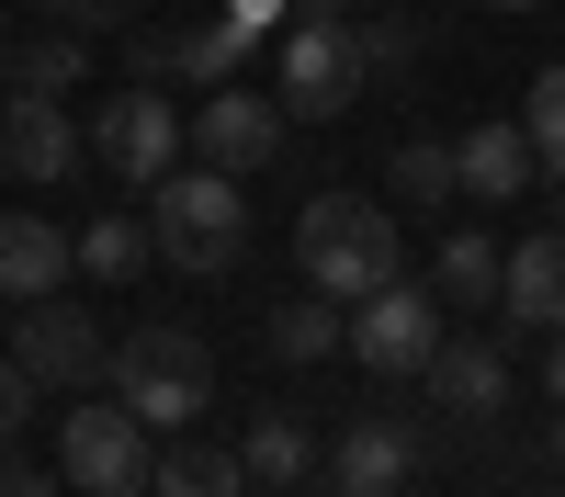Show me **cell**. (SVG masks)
<instances>
[{
	"label": "cell",
	"mask_w": 565,
	"mask_h": 497,
	"mask_svg": "<svg viewBox=\"0 0 565 497\" xmlns=\"http://www.w3.org/2000/svg\"><path fill=\"white\" fill-rule=\"evenodd\" d=\"M148 497H249V464L238 452H159V475H148Z\"/></svg>",
	"instance_id": "7402d4cb"
},
{
	"label": "cell",
	"mask_w": 565,
	"mask_h": 497,
	"mask_svg": "<svg viewBox=\"0 0 565 497\" xmlns=\"http://www.w3.org/2000/svg\"><path fill=\"white\" fill-rule=\"evenodd\" d=\"M12 361L34 374V396L45 385H103L114 339H103V316H90L79 294H34V305H12Z\"/></svg>",
	"instance_id": "8992f818"
},
{
	"label": "cell",
	"mask_w": 565,
	"mask_h": 497,
	"mask_svg": "<svg viewBox=\"0 0 565 497\" xmlns=\"http://www.w3.org/2000/svg\"><path fill=\"white\" fill-rule=\"evenodd\" d=\"M362 45H351V23H295L282 34V114L295 125H340L351 102H362Z\"/></svg>",
	"instance_id": "ba28073f"
},
{
	"label": "cell",
	"mask_w": 565,
	"mask_h": 497,
	"mask_svg": "<svg viewBox=\"0 0 565 497\" xmlns=\"http://www.w3.org/2000/svg\"><path fill=\"white\" fill-rule=\"evenodd\" d=\"M554 475H565V407H554Z\"/></svg>",
	"instance_id": "1f68e13d"
},
{
	"label": "cell",
	"mask_w": 565,
	"mask_h": 497,
	"mask_svg": "<svg viewBox=\"0 0 565 497\" xmlns=\"http://www.w3.org/2000/svg\"><path fill=\"white\" fill-rule=\"evenodd\" d=\"M543 497H565V486H543Z\"/></svg>",
	"instance_id": "8d00e7d4"
},
{
	"label": "cell",
	"mask_w": 565,
	"mask_h": 497,
	"mask_svg": "<svg viewBox=\"0 0 565 497\" xmlns=\"http://www.w3.org/2000/svg\"><path fill=\"white\" fill-rule=\"evenodd\" d=\"M498 271H509V249L487 238V226H452L441 260H430V294L441 305H476V294H498Z\"/></svg>",
	"instance_id": "ffe728a7"
},
{
	"label": "cell",
	"mask_w": 565,
	"mask_h": 497,
	"mask_svg": "<svg viewBox=\"0 0 565 497\" xmlns=\"http://www.w3.org/2000/svg\"><path fill=\"white\" fill-rule=\"evenodd\" d=\"M249 23L238 12H204V23H181V34H136V79H238V57H249Z\"/></svg>",
	"instance_id": "7c38bea8"
},
{
	"label": "cell",
	"mask_w": 565,
	"mask_h": 497,
	"mask_svg": "<svg viewBox=\"0 0 565 497\" xmlns=\"http://www.w3.org/2000/svg\"><path fill=\"white\" fill-rule=\"evenodd\" d=\"M498 316L509 328H565V226H543V238H521L509 249V271H498Z\"/></svg>",
	"instance_id": "4fadbf2b"
},
{
	"label": "cell",
	"mask_w": 565,
	"mask_h": 497,
	"mask_svg": "<svg viewBox=\"0 0 565 497\" xmlns=\"http://www.w3.org/2000/svg\"><path fill=\"white\" fill-rule=\"evenodd\" d=\"M441 339H452V328H441V294H430V283H385V294L351 305V361H362V374H385V385L430 374Z\"/></svg>",
	"instance_id": "52a82bcc"
},
{
	"label": "cell",
	"mask_w": 565,
	"mask_h": 497,
	"mask_svg": "<svg viewBox=\"0 0 565 497\" xmlns=\"http://www.w3.org/2000/svg\"><path fill=\"white\" fill-rule=\"evenodd\" d=\"M487 12H543V0H487Z\"/></svg>",
	"instance_id": "d6a6232c"
},
{
	"label": "cell",
	"mask_w": 565,
	"mask_h": 497,
	"mask_svg": "<svg viewBox=\"0 0 565 497\" xmlns=\"http://www.w3.org/2000/svg\"><path fill=\"white\" fill-rule=\"evenodd\" d=\"M148 430H193L204 419V396H215V350L193 339V328H136V339H114V374H103Z\"/></svg>",
	"instance_id": "3957f363"
},
{
	"label": "cell",
	"mask_w": 565,
	"mask_h": 497,
	"mask_svg": "<svg viewBox=\"0 0 565 497\" xmlns=\"http://www.w3.org/2000/svg\"><path fill=\"white\" fill-rule=\"evenodd\" d=\"M543 385H554V407H565V328H554V361H543Z\"/></svg>",
	"instance_id": "4dcf8cb0"
},
{
	"label": "cell",
	"mask_w": 565,
	"mask_h": 497,
	"mask_svg": "<svg viewBox=\"0 0 565 497\" xmlns=\"http://www.w3.org/2000/svg\"><path fill=\"white\" fill-rule=\"evenodd\" d=\"M271 148H282V90H238V79H215V90H204V114H193V159L226 170V181H249V170H271Z\"/></svg>",
	"instance_id": "9c48e42d"
},
{
	"label": "cell",
	"mask_w": 565,
	"mask_h": 497,
	"mask_svg": "<svg viewBox=\"0 0 565 497\" xmlns=\"http://www.w3.org/2000/svg\"><path fill=\"white\" fill-rule=\"evenodd\" d=\"M328 350H351V305L340 294H282L271 305V361H328Z\"/></svg>",
	"instance_id": "e0dca14e"
},
{
	"label": "cell",
	"mask_w": 565,
	"mask_h": 497,
	"mask_svg": "<svg viewBox=\"0 0 565 497\" xmlns=\"http://www.w3.org/2000/svg\"><path fill=\"white\" fill-rule=\"evenodd\" d=\"M226 12H238V23L260 34V23H295V0H226Z\"/></svg>",
	"instance_id": "f1b7e54d"
},
{
	"label": "cell",
	"mask_w": 565,
	"mask_h": 497,
	"mask_svg": "<svg viewBox=\"0 0 565 497\" xmlns=\"http://www.w3.org/2000/svg\"><path fill=\"white\" fill-rule=\"evenodd\" d=\"M249 497H282V486H249Z\"/></svg>",
	"instance_id": "e575fe53"
},
{
	"label": "cell",
	"mask_w": 565,
	"mask_h": 497,
	"mask_svg": "<svg viewBox=\"0 0 565 497\" xmlns=\"http://www.w3.org/2000/svg\"><path fill=\"white\" fill-rule=\"evenodd\" d=\"M23 407H34V374H23V361H12V350H0V441H12V430H23Z\"/></svg>",
	"instance_id": "4316f807"
},
{
	"label": "cell",
	"mask_w": 565,
	"mask_h": 497,
	"mask_svg": "<svg viewBox=\"0 0 565 497\" xmlns=\"http://www.w3.org/2000/svg\"><path fill=\"white\" fill-rule=\"evenodd\" d=\"M396 204H463V170H452V136H407L396 170H385Z\"/></svg>",
	"instance_id": "44dd1931"
},
{
	"label": "cell",
	"mask_w": 565,
	"mask_h": 497,
	"mask_svg": "<svg viewBox=\"0 0 565 497\" xmlns=\"http://www.w3.org/2000/svg\"><path fill=\"white\" fill-rule=\"evenodd\" d=\"M148 238L170 271H226L249 249V204H238V181L204 170V159H181L170 181H148Z\"/></svg>",
	"instance_id": "7a4b0ae2"
},
{
	"label": "cell",
	"mask_w": 565,
	"mask_h": 497,
	"mask_svg": "<svg viewBox=\"0 0 565 497\" xmlns=\"http://www.w3.org/2000/svg\"><path fill=\"white\" fill-rule=\"evenodd\" d=\"M238 464H249V486H282V497H295V475H317V441L295 430V407H271V419H249Z\"/></svg>",
	"instance_id": "d6986e66"
},
{
	"label": "cell",
	"mask_w": 565,
	"mask_h": 497,
	"mask_svg": "<svg viewBox=\"0 0 565 497\" xmlns=\"http://www.w3.org/2000/svg\"><path fill=\"white\" fill-rule=\"evenodd\" d=\"M68 249H79V271H90V283H136V271L159 260V238H148V215H90V226H79Z\"/></svg>",
	"instance_id": "ac0fdd59"
},
{
	"label": "cell",
	"mask_w": 565,
	"mask_h": 497,
	"mask_svg": "<svg viewBox=\"0 0 565 497\" xmlns=\"http://www.w3.org/2000/svg\"><path fill=\"white\" fill-rule=\"evenodd\" d=\"M351 45H362V68H407V57H418L407 23H351Z\"/></svg>",
	"instance_id": "484cf974"
},
{
	"label": "cell",
	"mask_w": 565,
	"mask_h": 497,
	"mask_svg": "<svg viewBox=\"0 0 565 497\" xmlns=\"http://www.w3.org/2000/svg\"><path fill=\"white\" fill-rule=\"evenodd\" d=\"M79 79H90V34H34L12 57V90H45V102H68Z\"/></svg>",
	"instance_id": "603a6c76"
},
{
	"label": "cell",
	"mask_w": 565,
	"mask_h": 497,
	"mask_svg": "<svg viewBox=\"0 0 565 497\" xmlns=\"http://www.w3.org/2000/svg\"><path fill=\"white\" fill-rule=\"evenodd\" d=\"M317 497H340V486H317Z\"/></svg>",
	"instance_id": "d590c367"
},
{
	"label": "cell",
	"mask_w": 565,
	"mask_h": 497,
	"mask_svg": "<svg viewBox=\"0 0 565 497\" xmlns=\"http://www.w3.org/2000/svg\"><path fill=\"white\" fill-rule=\"evenodd\" d=\"M452 170H463V204H521L532 181H543V159H532L521 114H476V125L452 136Z\"/></svg>",
	"instance_id": "8fae6325"
},
{
	"label": "cell",
	"mask_w": 565,
	"mask_h": 497,
	"mask_svg": "<svg viewBox=\"0 0 565 497\" xmlns=\"http://www.w3.org/2000/svg\"><path fill=\"white\" fill-rule=\"evenodd\" d=\"M0 159H12V181H68L90 159V125L68 102H45V90H12V114H0Z\"/></svg>",
	"instance_id": "30bf717a"
},
{
	"label": "cell",
	"mask_w": 565,
	"mask_h": 497,
	"mask_svg": "<svg viewBox=\"0 0 565 497\" xmlns=\"http://www.w3.org/2000/svg\"><path fill=\"white\" fill-rule=\"evenodd\" d=\"M57 475H68L79 497H148V475H159V430L136 419L125 396H79L68 430H57Z\"/></svg>",
	"instance_id": "277c9868"
},
{
	"label": "cell",
	"mask_w": 565,
	"mask_h": 497,
	"mask_svg": "<svg viewBox=\"0 0 565 497\" xmlns=\"http://www.w3.org/2000/svg\"><path fill=\"white\" fill-rule=\"evenodd\" d=\"M521 136H532L543 181H565V68H532V90H521Z\"/></svg>",
	"instance_id": "cb8c5ba5"
},
{
	"label": "cell",
	"mask_w": 565,
	"mask_h": 497,
	"mask_svg": "<svg viewBox=\"0 0 565 497\" xmlns=\"http://www.w3.org/2000/svg\"><path fill=\"white\" fill-rule=\"evenodd\" d=\"M45 23H57V34H103V23H114V34H125L136 0H45Z\"/></svg>",
	"instance_id": "d4e9b609"
},
{
	"label": "cell",
	"mask_w": 565,
	"mask_h": 497,
	"mask_svg": "<svg viewBox=\"0 0 565 497\" xmlns=\"http://www.w3.org/2000/svg\"><path fill=\"white\" fill-rule=\"evenodd\" d=\"M68 271H79V249L57 238V226H45V215H23V204H0V294H12V305L68 294Z\"/></svg>",
	"instance_id": "5bb4252c"
},
{
	"label": "cell",
	"mask_w": 565,
	"mask_h": 497,
	"mask_svg": "<svg viewBox=\"0 0 565 497\" xmlns=\"http://www.w3.org/2000/svg\"><path fill=\"white\" fill-rule=\"evenodd\" d=\"M407 430H385V419H362V430H340V452H328V486L340 497H396L407 486Z\"/></svg>",
	"instance_id": "2e32d148"
},
{
	"label": "cell",
	"mask_w": 565,
	"mask_h": 497,
	"mask_svg": "<svg viewBox=\"0 0 565 497\" xmlns=\"http://www.w3.org/2000/svg\"><path fill=\"white\" fill-rule=\"evenodd\" d=\"M0 114H12V79H0Z\"/></svg>",
	"instance_id": "836d02e7"
},
{
	"label": "cell",
	"mask_w": 565,
	"mask_h": 497,
	"mask_svg": "<svg viewBox=\"0 0 565 497\" xmlns=\"http://www.w3.org/2000/svg\"><path fill=\"white\" fill-rule=\"evenodd\" d=\"M430 396L452 407V419H498V407H509L498 339H441V350H430Z\"/></svg>",
	"instance_id": "9a60e30c"
},
{
	"label": "cell",
	"mask_w": 565,
	"mask_h": 497,
	"mask_svg": "<svg viewBox=\"0 0 565 497\" xmlns=\"http://www.w3.org/2000/svg\"><path fill=\"white\" fill-rule=\"evenodd\" d=\"M295 23H351V0H295Z\"/></svg>",
	"instance_id": "f546056e"
},
{
	"label": "cell",
	"mask_w": 565,
	"mask_h": 497,
	"mask_svg": "<svg viewBox=\"0 0 565 497\" xmlns=\"http://www.w3.org/2000/svg\"><path fill=\"white\" fill-rule=\"evenodd\" d=\"M181 148H193V114H181L159 79H136V90H114V102L90 114V159H103L114 181H136V193H148V181H170Z\"/></svg>",
	"instance_id": "5b68a950"
},
{
	"label": "cell",
	"mask_w": 565,
	"mask_h": 497,
	"mask_svg": "<svg viewBox=\"0 0 565 497\" xmlns=\"http://www.w3.org/2000/svg\"><path fill=\"white\" fill-rule=\"evenodd\" d=\"M295 271H306L317 294H340V305L385 294V283H396V204H373V193H317V204L295 215Z\"/></svg>",
	"instance_id": "6da1fadb"
},
{
	"label": "cell",
	"mask_w": 565,
	"mask_h": 497,
	"mask_svg": "<svg viewBox=\"0 0 565 497\" xmlns=\"http://www.w3.org/2000/svg\"><path fill=\"white\" fill-rule=\"evenodd\" d=\"M0 497H68V475H23V464H0Z\"/></svg>",
	"instance_id": "83f0119b"
}]
</instances>
